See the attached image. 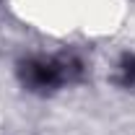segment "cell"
Instances as JSON below:
<instances>
[{"instance_id":"6da1fadb","label":"cell","mask_w":135,"mask_h":135,"mask_svg":"<svg viewBox=\"0 0 135 135\" xmlns=\"http://www.w3.org/2000/svg\"><path fill=\"white\" fill-rule=\"evenodd\" d=\"M21 78L31 88H55L62 81V68L57 62H26Z\"/></svg>"},{"instance_id":"7a4b0ae2","label":"cell","mask_w":135,"mask_h":135,"mask_svg":"<svg viewBox=\"0 0 135 135\" xmlns=\"http://www.w3.org/2000/svg\"><path fill=\"white\" fill-rule=\"evenodd\" d=\"M119 70H122V83L125 86H135V55H125Z\"/></svg>"}]
</instances>
